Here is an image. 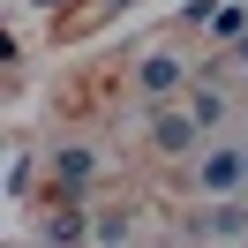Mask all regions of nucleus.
I'll use <instances>...</instances> for the list:
<instances>
[{
    "label": "nucleus",
    "instance_id": "6e6552de",
    "mask_svg": "<svg viewBox=\"0 0 248 248\" xmlns=\"http://www.w3.org/2000/svg\"><path fill=\"white\" fill-rule=\"evenodd\" d=\"M211 31L218 38H248V0H226V8L211 16Z\"/></svg>",
    "mask_w": 248,
    "mask_h": 248
},
{
    "label": "nucleus",
    "instance_id": "0eeeda50",
    "mask_svg": "<svg viewBox=\"0 0 248 248\" xmlns=\"http://www.w3.org/2000/svg\"><path fill=\"white\" fill-rule=\"evenodd\" d=\"M188 91H196V98H188V106H196V121H203V128H211V136H218V128H226V113H233V106H226V98L211 91V83H188Z\"/></svg>",
    "mask_w": 248,
    "mask_h": 248
},
{
    "label": "nucleus",
    "instance_id": "f03ea898",
    "mask_svg": "<svg viewBox=\"0 0 248 248\" xmlns=\"http://www.w3.org/2000/svg\"><path fill=\"white\" fill-rule=\"evenodd\" d=\"M188 83H196V68H188L181 53H143V61H136V91H143V106H166V98H181Z\"/></svg>",
    "mask_w": 248,
    "mask_h": 248
},
{
    "label": "nucleus",
    "instance_id": "f257e3e1",
    "mask_svg": "<svg viewBox=\"0 0 248 248\" xmlns=\"http://www.w3.org/2000/svg\"><path fill=\"white\" fill-rule=\"evenodd\" d=\"M143 113H151V143H158L166 158H188L203 136H211V128L196 121V106H181V98H166V106H143Z\"/></svg>",
    "mask_w": 248,
    "mask_h": 248
},
{
    "label": "nucleus",
    "instance_id": "9d476101",
    "mask_svg": "<svg viewBox=\"0 0 248 248\" xmlns=\"http://www.w3.org/2000/svg\"><path fill=\"white\" fill-rule=\"evenodd\" d=\"M106 8H136V0H106Z\"/></svg>",
    "mask_w": 248,
    "mask_h": 248
},
{
    "label": "nucleus",
    "instance_id": "1a4fd4ad",
    "mask_svg": "<svg viewBox=\"0 0 248 248\" xmlns=\"http://www.w3.org/2000/svg\"><path fill=\"white\" fill-rule=\"evenodd\" d=\"M233 61H241V68H248V38H241V53H233Z\"/></svg>",
    "mask_w": 248,
    "mask_h": 248
},
{
    "label": "nucleus",
    "instance_id": "39448f33",
    "mask_svg": "<svg viewBox=\"0 0 248 248\" xmlns=\"http://www.w3.org/2000/svg\"><path fill=\"white\" fill-rule=\"evenodd\" d=\"M83 241H91L83 203H53V218H46V248H83Z\"/></svg>",
    "mask_w": 248,
    "mask_h": 248
},
{
    "label": "nucleus",
    "instance_id": "7ed1b4c3",
    "mask_svg": "<svg viewBox=\"0 0 248 248\" xmlns=\"http://www.w3.org/2000/svg\"><path fill=\"white\" fill-rule=\"evenodd\" d=\"M98 181V151L91 143H61L53 151V203H83Z\"/></svg>",
    "mask_w": 248,
    "mask_h": 248
},
{
    "label": "nucleus",
    "instance_id": "423d86ee",
    "mask_svg": "<svg viewBox=\"0 0 248 248\" xmlns=\"http://www.w3.org/2000/svg\"><path fill=\"white\" fill-rule=\"evenodd\" d=\"M91 241L98 248H128V241H136V218H128V211H98L91 218Z\"/></svg>",
    "mask_w": 248,
    "mask_h": 248
},
{
    "label": "nucleus",
    "instance_id": "20e7f679",
    "mask_svg": "<svg viewBox=\"0 0 248 248\" xmlns=\"http://www.w3.org/2000/svg\"><path fill=\"white\" fill-rule=\"evenodd\" d=\"M188 181H196L203 196H241V188H248V151H233V143H218V151L203 158V166L188 173Z\"/></svg>",
    "mask_w": 248,
    "mask_h": 248
}]
</instances>
